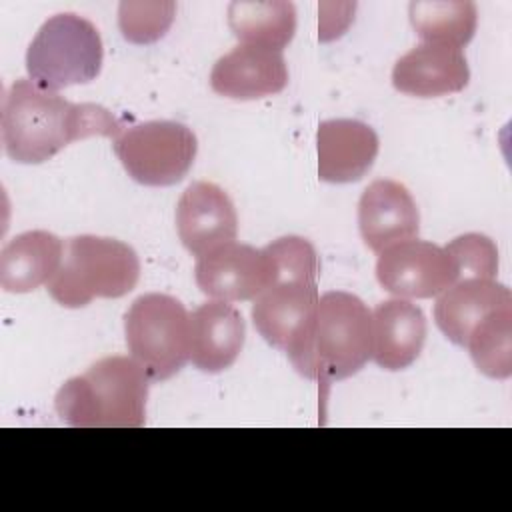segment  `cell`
<instances>
[{
  "label": "cell",
  "instance_id": "obj_22",
  "mask_svg": "<svg viewBox=\"0 0 512 512\" xmlns=\"http://www.w3.org/2000/svg\"><path fill=\"white\" fill-rule=\"evenodd\" d=\"M466 348L476 368L496 380L512 374V306L488 314L470 334Z\"/></svg>",
  "mask_w": 512,
  "mask_h": 512
},
{
  "label": "cell",
  "instance_id": "obj_7",
  "mask_svg": "<svg viewBox=\"0 0 512 512\" xmlns=\"http://www.w3.org/2000/svg\"><path fill=\"white\" fill-rule=\"evenodd\" d=\"M114 152L136 182L172 186L192 168L198 140L180 122L150 120L122 130L114 138Z\"/></svg>",
  "mask_w": 512,
  "mask_h": 512
},
{
  "label": "cell",
  "instance_id": "obj_12",
  "mask_svg": "<svg viewBox=\"0 0 512 512\" xmlns=\"http://www.w3.org/2000/svg\"><path fill=\"white\" fill-rule=\"evenodd\" d=\"M358 228L364 244L374 252H382L386 246L418 234L420 212L404 184L380 178L360 196Z\"/></svg>",
  "mask_w": 512,
  "mask_h": 512
},
{
  "label": "cell",
  "instance_id": "obj_8",
  "mask_svg": "<svg viewBox=\"0 0 512 512\" xmlns=\"http://www.w3.org/2000/svg\"><path fill=\"white\" fill-rule=\"evenodd\" d=\"M376 278L398 298H432L458 282V268L444 246L402 240L386 246L376 262Z\"/></svg>",
  "mask_w": 512,
  "mask_h": 512
},
{
  "label": "cell",
  "instance_id": "obj_16",
  "mask_svg": "<svg viewBox=\"0 0 512 512\" xmlns=\"http://www.w3.org/2000/svg\"><path fill=\"white\" fill-rule=\"evenodd\" d=\"M244 318L230 302L210 300L190 314V360L202 372L230 368L242 346Z\"/></svg>",
  "mask_w": 512,
  "mask_h": 512
},
{
  "label": "cell",
  "instance_id": "obj_6",
  "mask_svg": "<svg viewBox=\"0 0 512 512\" xmlns=\"http://www.w3.org/2000/svg\"><path fill=\"white\" fill-rule=\"evenodd\" d=\"M126 344L152 382L178 374L190 360V314L160 292L138 296L124 314Z\"/></svg>",
  "mask_w": 512,
  "mask_h": 512
},
{
  "label": "cell",
  "instance_id": "obj_1",
  "mask_svg": "<svg viewBox=\"0 0 512 512\" xmlns=\"http://www.w3.org/2000/svg\"><path fill=\"white\" fill-rule=\"evenodd\" d=\"M0 126L4 152L20 164H40L76 140L116 138L124 130L122 120L104 106L70 102L26 78L4 92Z\"/></svg>",
  "mask_w": 512,
  "mask_h": 512
},
{
  "label": "cell",
  "instance_id": "obj_11",
  "mask_svg": "<svg viewBox=\"0 0 512 512\" xmlns=\"http://www.w3.org/2000/svg\"><path fill=\"white\" fill-rule=\"evenodd\" d=\"M176 230L184 248L202 256L236 238V208L220 186L204 180L192 182L178 200Z\"/></svg>",
  "mask_w": 512,
  "mask_h": 512
},
{
  "label": "cell",
  "instance_id": "obj_15",
  "mask_svg": "<svg viewBox=\"0 0 512 512\" xmlns=\"http://www.w3.org/2000/svg\"><path fill=\"white\" fill-rule=\"evenodd\" d=\"M318 176L324 182L344 184L360 180L378 156L374 128L352 118L324 120L316 132Z\"/></svg>",
  "mask_w": 512,
  "mask_h": 512
},
{
  "label": "cell",
  "instance_id": "obj_4",
  "mask_svg": "<svg viewBox=\"0 0 512 512\" xmlns=\"http://www.w3.org/2000/svg\"><path fill=\"white\" fill-rule=\"evenodd\" d=\"M138 278L140 260L132 246L116 238L80 234L68 240L48 292L64 308H82L94 298L132 292Z\"/></svg>",
  "mask_w": 512,
  "mask_h": 512
},
{
  "label": "cell",
  "instance_id": "obj_18",
  "mask_svg": "<svg viewBox=\"0 0 512 512\" xmlns=\"http://www.w3.org/2000/svg\"><path fill=\"white\" fill-rule=\"evenodd\" d=\"M374 348L372 358L384 370H404L422 352L426 342L424 312L404 300L380 302L372 312Z\"/></svg>",
  "mask_w": 512,
  "mask_h": 512
},
{
  "label": "cell",
  "instance_id": "obj_3",
  "mask_svg": "<svg viewBox=\"0 0 512 512\" xmlns=\"http://www.w3.org/2000/svg\"><path fill=\"white\" fill-rule=\"evenodd\" d=\"M150 378L132 356H106L56 392L58 416L76 428H140Z\"/></svg>",
  "mask_w": 512,
  "mask_h": 512
},
{
  "label": "cell",
  "instance_id": "obj_5",
  "mask_svg": "<svg viewBox=\"0 0 512 512\" xmlns=\"http://www.w3.org/2000/svg\"><path fill=\"white\" fill-rule=\"evenodd\" d=\"M104 48L98 28L72 12L50 16L26 50V70L44 90L92 82L102 68Z\"/></svg>",
  "mask_w": 512,
  "mask_h": 512
},
{
  "label": "cell",
  "instance_id": "obj_2",
  "mask_svg": "<svg viewBox=\"0 0 512 512\" xmlns=\"http://www.w3.org/2000/svg\"><path fill=\"white\" fill-rule=\"evenodd\" d=\"M372 348L368 306L350 292L330 290L318 298L306 332L286 356L304 378L330 384L354 376L372 358Z\"/></svg>",
  "mask_w": 512,
  "mask_h": 512
},
{
  "label": "cell",
  "instance_id": "obj_25",
  "mask_svg": "<svg viewBox=\"0 0 512 512\" xmlns=\"http://www.w3.org/2000/svg\"><path fill=\"white\" fill-rule=\"evenodd\" d=\"M446 252L452 256L458 268V280L462 278H486L494 280L498 274V248L496 244L478 232L462 234L450 240Z\"/></svg>",
  "mask_w": 512,
  "mask_h": 512
},
{
  "label": "cell",
  "instance_id": "obj_9",
  "mask_svg": "<svg viewBox=\"0 0 512 512\" xmlns=\"http://www.w3.org/2000/svg\"><path fill=\"white\" fill-rule=\"evenodd\" d=\"M194 276L212 300L240 302L256 300L272 284L274 270L264 248L232 240L198 256Z\"/></svg>",
  "mask_w": 512,
  "mask_h": 512
},
{
  "label": "cell",
  "instance_id": "obj_20",
  "mask_svg": "<svg viewBox=\"0 0 512 512\" xmlns=\"http://www.w3.org/2000/svg\"><path fill=\"white\" fill-rule=\"evenodd\" d=\"M228 26L242 44L280 52L294 38L296 8L284 0L232 2Z\"/></svg>",
  "mask_w": 512,
  "mask_h": 512
},
{
  "label": "cell",
  "instance_id": "obj_10",
  "mask_svg": "<svg viewBox=\"0 0 512 512\" xmlns=\"http://www.w3.org/2000/svg\"><path fill=\"white\" fill-rule=\"evenodd\" d=\"M318 284L308 280L272 282L252 306V322L274 348L290 352L306 332L316 306Z\"/></svg>",
  "mask_w": 512,
  "mask_h": 512
},
{
  "label": "cell",
  "instance_id": "obj_17",
  "mask_svg": "<svg viewBox=\"0 0 512 512\" xmlns=\"http://www.w3.org/2000/svg\"><path fill=\"white\" fill-rule=\"evenodd\" d=\"M512 306V292L486 278H462L446 288L434 304V320L442 334L466 348L472 330L494 310Z\"/></svg>",
  "mask_w": 512,
  "mask_h": 512
},
{
  "label": "cell",
  "instance_id": "obj_19",
  "mask_svg": "<svg viewBox=\"0 0 512 512\" xmlns=\"http://www.w3.org/2000/svg\"><path fill=\"white\" fill-rule=\"evenodd\" d=\"M62 240L46 230L16 234L0 252V286L24 294L48 284L64 258Z\"/></svg>",
  "mask_w": 512,
  "mask_h": 512
},
{
  "label": "cell",
  "instance_id": "obj_13",
  "mask_svg": "<svg viewBox=\"0 0 512 512\" xmlns=\"http://www.w3.org/2000/svg\"><path fill=\"white\" fill-rule=\"evenodd\" d=\"M288 84L286 60L280 52L240 44L220 56L210 72L216 94L234 100H256L278 94Z\"/></svg>",
  "mask_w": 512,
  "mask_h": 512
},
{
  "label": "cell",
  "instance_id": "obj_24",
  "mask_svg": "<svg viewBox=\"0 0 512 512\" xmlns=\"http://www.w3.org/2000/svg\"><path fill=\"white\" fill-rule=\"evenodd\" d=\"M274 270L272 282L278 280H308L316 282L320 262L314 246L300 236H282L264 246Z\"/></svg>",
  "mask_w": 512,
  "mask_h": 512
},
{
  "label": "cell",
  "instance_id": "obj_23",
  "mask_svg": "<svg viewBox=\"0 0 512 512\" xmlns=\"http://www.w3.org/2000/svg\"><path fill=\"white\" fill-rule=\"evenodd\" d=\"M176 2H132L124 0L118 6V28L132 44H152L160 40L172 26Z\"/></svg>",
  "mask_w": 512,
  "mask_h": 512
},
{
  "label": "cell",
  "instance_id": "obj_21",
  "mask_svg": "<svg viewBox=\"0 0 512 512\" xmlns=\"http://www.w3.org/2000/svg\"><path fill=\"white\" fill-rule=\"evenodd\" d=\"M408 14L416 34L424 42L454 48L466 46L478 24V10L470 0L412 2Z\"/></svg>",
  "mask_w": 512,
  "mask_h": 512
},
{
  "label": "cell",
  "instance_id": "obj_14",
  "mask_svg": "<svg viewBox=\"0 0 512 512\" xmlns=\"http://www.w3.org/2000/svg\"><path fill=\"white\" fill-rule=\"evenodd\" d=\"M470 68L462 48L444 44H418L400 56L392 68V84L398 92L432 98L466 88Z\"/></svg>",
  "mask_w": 512,
  "mask_h": 512
}]
</instances>
